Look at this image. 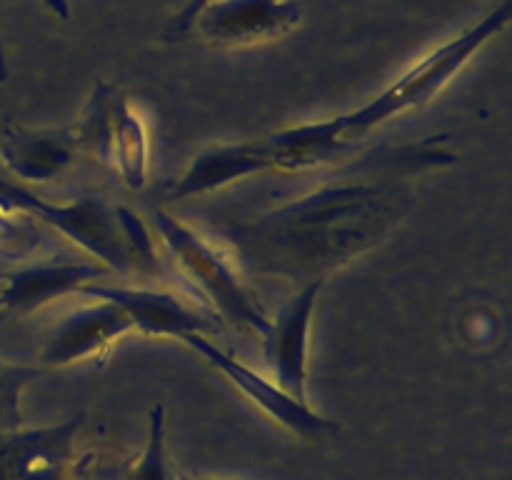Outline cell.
I'll return each instance as SVG.
<instances>
[{
    "mask_svg": "<svg viewBox=\"0 0 512 480\" xmlns=\"http://www.w3.org/2000/svg\"><path fill=\"white\" fill-rule=\"evenodd\" d=\"M408 205L403 185L333 180L225 233L238 268L310 283L380 243Z\"/></svg>",
    "mask_w": 512,
    "mask_h": 480,
    "instance_id": "obj_1",
    "label": "cell"
},
{
    "mask_svg": "<svg viewBox=\"0 0 512 480\" xmlns=\"http://www.w3.org/2000/svg\"><path fill=\"white\" fill-rule=\"evenodd\" d=\"M510 23V0H503L498 8L490 10L483 20L465 28L455 38L445 40L443 45L410 65L403 75L393 80L385 90H380L370 103L353 113L340 115V128L343 138L363 140L365 133L378 128L385 120L395 118L408 110H418L428 105L460 70L468 65V60L488 43L490 38L500 33Z\"/></svg>",
    "mask_w": 512,
    "mask_h": 480,
    "instance_id": "obj_2",
    "label": "cell"
},
{
    "mask_svg": "<svg viewBox=\"0 0 512 480\" xmlns=\"http://www.w3.org/2000/svg\"><path fill=\"white\" fill-rule=\"evenodd\" d=\"M153 228L163 238L165 248L173 253L185 278L193 283V293L198 295L200 303L208 305L220 323L225 320L235 328L253 330L260 338L268 333L270 318L240 275L238 263L228 253L215 248L203 235L163 208L153 210Z\"/></svg>",
    "mask_w": 512,
    "mask_h": 480,
    "instance_id": "obj_3",
    "label": "cell"
},
{
    "mask_svg": "<svg viewBox=\"0 0 512 480\" xmlns=\"http://www.w3.org/2000/svg\"><path fill=\"white\" fill-rule=\"evenodd\" d=\"M70 128L78 148L108 165L125 188L143 190L148 185V128L123 90L98 80L83 113Z\"/></svg>",
    "mask_w": 512,
    "mask_h": 480,
    "instance_id": "obj_4",
    "label": "cell"
},
{
    "mask_svg": "<svg viewBox=\"0 0 512 480\" xmlns=\"http://www.w3.org/2000/svg\"><path fill=\"white\" fill-rule=\"evenodd\" d=\"M0 210L35 215L43 223L53 225L68 240H75L90 255H95L98 263H103L110 273H133L115 208H110L103 198H78L65 205L48 203L15 180L0 178Z\"/></svg>",
    "mask_w": 512,
    "mask_h": 480,
    "instance_id": "obj_5",
    "label": "cell"
},
{
    "mask_svg": "<svg viewBox=\"0 0 512 480\" xmlns=\"http://www.w3.org/2000/svg\"><path fill=\"white\" fill-rule=\"evenodd\" d=\"M180 340H183L185 345H190L195 353L203 355L213 368H218L220 373H223L245 398L253 400L268 418H273L275 423L283 425L285 430L298 435L300 440H313V443H318V440L335 438V435L340 433L338 420L323 418V415L315 413L308 403L295 400L293 395L285 393L275 380L265 378L258 370L248 368L245 363L235 360L233 355L220 350L208 335L188 333Z\"/></svg>",
    "mask_w": 512,
    "mask_h": 480,
    "instance_id": "obj_6",
    "label": "cell"
},
{
    "mask_svg": "<svg viewBox=\"0 0 512 480\" xmlns=\"http://www.w3.org/2000/svg\"><path fill=\"white\" fill-rule=\"evenodd\" d=\"M303 20L298 0H208L195 10L190 30L213 45L268 43L288 35Z\"/></svg>",
    "mask_w": 512,
    "mask_h": 480,
    "instance_id": "obj_7",
    "label": "cell"
},
{
    "mask_svg": "<svg viewBox=\"0 0 512 480\" xmlns=\"http://www.w3.org/2000/svg\"><path fill=\"white\" fill-rule=\"evenodd\" d=\"M80 295H90L95 300H110L133 323V330L148 338H175L180 340L188 333L218 335L220 320L213 310L200 303H188L180 295L168 290L148 288H123V285L88 283L78 290Z\"/></svg>",
    "mask_w": 512,
    "mask_h": 480,
    "instance_id": "obj_8",
    "label": "cell"
},
{
    "mask_svg": "<svg viewBox=\"0 0 512 480\" xmlns=\"http://www.w3.org/2000/svg\"><path fill=\"white\" fill-rule=\"evenodd\" d=\"M323 285L325 278L305 283L278 310L275 320H270L268 333L263 335V358L275 383L300 403L308 400V393H305L308 388V338L315 300H318Z\"/></svg>",
    "mask_w": 512,
    "mask_h": 480,
    "instance_id": "obj_9",
    "label": "cell"
},
{
    "mask_svg": "<svg viewBox=\"0 0 512 480\" xmlns=\"http://www.w3.org/2000/svg\"><path fill=\"white\" fill-rule=\"evenodd\" d=\"M85 413L58 425L0 435V480H70Z\"/></svg>",
    "mask_w": 512,
    "mask_h": 480,
    "instance_id": "obj_10",
    "label": "cell"
},
{
    "mask_svg": "<svg viewBox=\"0 0 512 480\" xmlns=\"http://www.w3.org/2000/svg\"><path fill=\"white\" fill-rule=\"evenodd\" d=\"M128 333H133V323L125 310L110 300H98V303L73 310L53 325V330L43 340L40 360H43V368L103 360L110 345Z\"/></svg>",
    "mask_w": 512,
    "mask_h": 480,
    "instance_id": "obj_11",
    "label": "cell"
},
{
    "mask_svg": "<svg viewBox=\"0 0 512 480\" xmlns=\"http://www.w3.org/2000/svg\"><path fill=\"white\" fill-rule=\"evenodd\" d=\"M265 148L273 160V170H293V173L320 168V165L370 160L385 153V148L370 150L363 140L343 138L340 115L270 133L265 138Z\"/></svg>",
    "mask_w": 512,
    "mask_h": 480,
    "instance_id": "obj_12",
    "label": "cell"
},
{
    "mask_svg": "<svg viewBox=\"0 0 512 480\" xmlns=\"http://www.w3.org/2000/svg\"><path fill=\"white\" fill-rule=\"evenodd\" d=\"M108 275L113 273L103 263L85 258L38 260V263L13 270L5 278L3 290H0V313H33L53 298L78 293L83 285L108 278Z\"/></svg>",
    "mask_w": 512,
    "mask_h": 480,
    "instance_id": "obj_13",
    "label": "cell"
},
{
    "mask_svg": "<svg viewBox=\"0 0 512 480\" xmlns=\"http://www.w3.org/2000/svg\"><path fill=\"white\" fill-rule=\"evenodd\" d=\"M273 170L265 140H248V143H218L205 148L193 158L183 175L170 185L168 200H185L195 195L213 193L235 180Z\"/></svg>",
    "mask_w": 512,
    "mask_h": 480,
    "instance_id": "obj_14",
    "label": "cell"
},
{
    "mask_svg": "<svg viewBox=\"0 0 512 480\" xmlns=\"http://www.w3.org/2000/svg\"><path fill=\"white\" fill-rule=\"evenodd\" d=\"M78 153V140L70 125L55 130H28L8 125L5 140L0 145L3 165L20 183L55 180L75 163Z\"/></svg>",
    "mask_w": 512,
    "mask_h": 480,
    "instance_id": "obj_15",
    "label": "cell"
},
{
    "mask_svg": "<svg viewBox=\"0 0 512 480\" xmlns=\"http://www.w3.org/2000/svg\"><path fill=\"white\" fill-rule=\"evenodd\" d=\"M125 480H178L175 465H170L168 445H165V408L155 405L150 410L148 443L138 463L128 470Z\"/></svg>",
    "mask_w": 512,
    "mask_h": 480,
    "instance_id": "obj_16",
    "label": "cell"
},
{
    "mask_svg": "<svg viewBox=\"0 0 512 480\" xmlns=\"http://www.w3.org/2000/svg\"><path fill=\"white\" fill-rule=\"evenodd\" d=\"M48 368L43 365H13L0 358V435L23 428L20 393L30 380L40 378Z\"/></svg>",
    "mask_w": 512,
    "mask_h": 480,
    "instance_id": "obj_17",
    "label": "cell"
},
{
    "mask_svg": "<svg viewBox=\"0 0 512 480\" xmlns=\"http://www.w3.org/2000/svg\"><path fill=\"white\" fill-rule=\"evenodd\" d=\"M115 218H118L120 233H123L133 270H143V273L163 278V263L158 260L153 238H150V230L148 225L140 220V215L133 213L130 208H125V205H115Z\"/></svg>",
    "mask_w": 512,
    "mask_h": 480,
    "instance_id": "obj_18",
    "label": "cell"
},
{
    "mask_svg": "<svg viewBox=\"0 0 512 480\" xmlns=\"http://www.w3.org/2000/svg\"><path fill=\"white\" fill-rule=\"evenodd\" d=\"M35 238H38V230L30 223V215L15 218V213L0 210V260H15L28 255L33 250Z\"/></svg>",
    "mask_w": 512,
    "mask_h": 480,
    "instance_id": "obj_19",
    "label": "cell"
},
{
    "mask_svg": "<svg viewBox=\"0 0 512 480\" xmlns=\"http://www.w3.org/2000/svg\"><path fill=\"white\" fill-rule=\"evenodd\" d=\"M203 3H208V0H190V3L185 5L183 10H180V13H175L173 18H170L168 23H165V28H163V40H168V43H173V40L183 38V35L188 33L190 20H193L195 10H198Z\"/></svg>",
    "mask_w": 512,
    "mask_h": 480,
    "instance_id": "obj_20",
    "label": "cell"
},
{
    "mask_svg": "<svg viewBox=\"0 0 512 480\" xmlns=\"http://www.w3.org/2000/svg\"><path fill=\"white\" fill-rule=\"evenodd\" d=\"M43 3H45V8H48L53 15H58L60 20H68L70 18L68 0H43Z\"/></svg>",
    "mask_w": 512,
    "mask_h": 480,
    "instance_id": "obj_21",
    "label": "cell"
},
{
    "mask_svg": "<svg viewBox=\"0 0 512 480\" xmlns=\"http://www.w3.org/2000/svg\"><path fill=\"white\" fill-rule=\"evenodd\" d=\"M175 475H178V480H215V478H193V475L183 473V470L175 468Z\"/></svg>",
    "mask_w": 512,
    "mask_h": 480,
    "instance_id": "obj_22",
    "label": "cell"
}]
</instances>
